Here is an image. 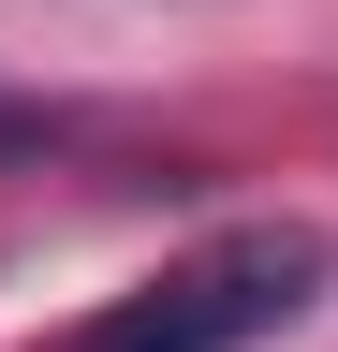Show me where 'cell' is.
Returning <instances> with one entry per match:
<instances>
[{
    "mask_svg": "<svg viewBox=\"0 0 338 352\" xmlns=\"http://www.w3.org/2000/svg\"><path fill=\"white\" fill-rule=\"evenodd\" d=\"M294 308H324V235L309 220H235V235L177 250L162 279H133L118 308H89V323H59L30 352H235Z\"/></svg>",
    "mask_w": 338,
    "mask_h": 352,
    "instance_id": "cell-1",
    "label": "cell"
}]
</instances>
